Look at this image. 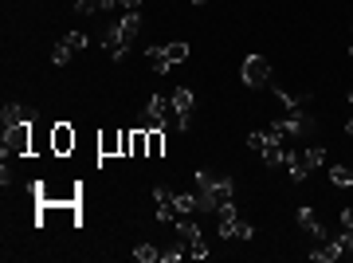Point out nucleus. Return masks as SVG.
I'll return each instance as SVG.
<instances>
[{
	"instance_id": "obj_1",
	"label": "nucleus",
	"mask_w": 353,
	"mask_h": 263,
	"mask_svg": "<svg viewBox=\"0 0 353 263\" xmlns=\"http://www.w3.org/2000/svg\"><path fill=\"white\" fill-rule=\"evenodd\" d=\"M196 212H220L224 201H231L236 193V181L231 177H216V173H208V169H196Z\"/></svg>"
},
{
	"instance_id": "obj_28",
	"label": "nucleus",
	"mask_w": 353,
	"mask_h": 263,
	"mask_svg": "<svg viewBox=\"0 0 353 263\" xmlns=\"http://www.w3.org/2000/svg\"><path fill=\"white\" fill-rule=\"evenodd\" d=\"M181 255H185V244H169V248L161 251V260H165V263H176Z\"/></svg>"
},
{
	"instance_id": "obj_19",
	"label": "nucleus",
	"mask_w": 353,
	"mask_h": 263,
	"mask_svg": "<svg viewBox=\"0 0 353 263\" xmlns=\"http://www.w3.org/2000/svg\"><path fill=\"white\" fill-rule=\"evenodd\" d=\"M118 0H75V12L79 16H95V12H106V8H114Z\"/></svg>"
},
{
	"instance_id": "obj_8",
	"label": "nucleus",
	"mask_w": 353,
	"mask_h": 263,
	"mask_svg": "<svg viewBox=\"0 0 353 263\" xmlns=\"http://www.w3.org/2000/svg\"><path fill=\"white\" fill-rule=\"evenodd\" d=\"M192 102H196V95H192L189 87H176V91H173V114H176V130H189V126H192Z\"/></svg>"
},
{
	"instance_id": "obj_6",
	"label": "nucleus",
	"mask_w": 353,
	"mask_h": 263,
	"mask_svg": "<svg viewBox=\"0 0 353 263\" xmlns=\"http://www.w3.org/2000/svg\"><path fill=\"white\" fill-rule=\"evenodd\" d=\"M87 43H91V40H87V32H71V36H63V40L52 47V63H55V67H67L71 56H75V52H82Z\"/></svg>"
},
{
	"instance_id": "obj_15",
	"label": "nucleus",
	"mask_w": 353,
	"mask_h": 263,
	"mask_svg": "<svg viewBox=\"0 0 353 263\" xmlns=\"http://www.w3.org/2000/svg\"><path fill=\"white\" fill-rule=\"evenodd\" d=\"M259 157H263V165L267 169H279L286 165V150H283V138H271L263 150H259Z\"/></svg>"
},
{
	"instance_id": "obj_4",
	"label": "nucleus",
	"mask_w": 353,
	"mask_h": 263,
	"mask_svg": "<svg viewBox=\"0 0 353 263\" xmlns=\"http://www.w3.org/2000/svg\"><path fill=\"white\" fill-rule=\"evenodd\" d=\"M310 130H314V118L306 111H291V114H283V118L271 122V134H279V138H302Z\"/></svg>"
},
{
	"instance_id": "obj_35",
	"label": "nucleus",
	"mask_w": 353,
	"mask_h": 263,
	"mask_svg": "<svg viewBox=\"0 0 353 263\" xmlns=\"http://www.w3.org/2000/svg\"><path fill=\"white\" fill-rule=\"evenodd\" d=\"M350 106H353V91H350Z\"/></svg>"
},
{
	"instance_id": "obj_9",
	"label": "nucleus",
	"mask_w": 353,
	"mask_h": 263,
	"mask_svg": "<svg viewBox=\"0 0 353 263\" xmlns=\"http://www.w3.org/2000/svg\"><path fill=\"white\" fill-rule=\"evenodd\" d=\"M27 134H32V122L27 126H8V130H4V141H0V146H4V157H8V153H32Z\"/></svg>"
},
{
	"instance_id": "obj_33",
	"label": "nucleus",
	"mask_w": 353,
	"mask_h": 263,
	"mask_svg": "<svg viewBox=\"0 0 353 263\" xmlns=\"http://www.w3.org/2000/svg\"><path fill=\"white\" fill-rule=\"evenodd\" d=\"M345 134H350V138H353V118H350V122H345Z\"/></svg>"
},
{
	"instance_id": "obj_14",
	"label": "nucleus",
	"mask_w": 353,
	"mask_h": 263,
	"mask_svg": "<svg viewBox=\"0 0 353 263\" xmlns=\"http://www.w3.org/2000/svg\"><path fill=\"white\" fill-rule=\"evenodd\" d=\"M0 122H4V130H8V126H27L32 122V111H27L24 102H8V106L0 111Z\"/></svg>"
},
{
	"instance_id": "obj_29",
	"label": "nucleus",
	"mask_w": 353,
	"mask_h": 263,
	"mask_svg": "<svg viewBox=\"0 0 353 263\" xmlns=\"http://www.w3.org/2000/svg\"><path fill=\"white\" fill-rule=\"evenodd\" d=\"M338 240H341V248H345V251H353V228H341Z\"/></svg>"
},
{
	"instance_id": "obj_22",
	"label": "nucleus",
	"mask_w": 353,
	"mask_h": 263,
	"mask_svg": "<svg viewBox=\"0 0 353 263\" xmlns=\"http://www.w3.org/2000/svg\"><path fill=\"white\" fill-rule=\"evenodd\" d=\"M173 208H176V216H189V212H196V196L173 193Z\"/></svg>"
},
{
	"instance_id": "obj_25",
	"label": "nucleus",
	"mask_w": 353,
	"mask_h": 263,
	"mask_svg": "<svg viewBox=\"0 0 353 263\" xmlns=\"http://www.w3.org/2000/svg\"><path fill=\"white\" fill-rule=\"evenodd\" d=\"M275 95H279L286 111H302V102H306V95H291V91H279V87H275Z\"/></svg>"
},
{
	"instance_id": "obj_31",
	"label": "nucleus",
	"mask_w": 353,
	"mask_h": 263,
	"mask_svg": "<svg viewBox=\"0 0 353 263\" xmlns=\"http://www.w3.org/2000/svg\"><path fill=\"white\" fill-rule=\"evenodd\" d=\"M341 228H353V208H341Z\"/></svg>"
},
{
	"instance_id": "obj_27",
	"label": "nucleus",
	"mask_w": 353,
	"mask_h": 263,
	"mask_svg": "<svg viewBox=\"0 0 353 263\" xmlns=\"http://www.w3.org/2000/svg\"><path fill=\"white\" fill-rule=\"evenodd\" d=\"M98 150H102V157H106V153H122V134H106V138H98Z\"/></svg>"
},
{
	"instance_id": "obj_30",
	"label": "nucleus",
	"mask_w": 353,
	"mask_h": 263,
	"mask_svg": "<svg viewBox=\"0 0 353 263\" xmlns=\"http://www.w3.org/2000/svg\"><path fill=\"white\" fill-rule=\"evenodd\" d=\"M0 181H4V189H8V185H12V169H8V161H4V165H0Z\"/></svg>"
},
{
	"instance_id": "obj_18",
	"label": "nucleus",
	"mask_w": 353,
	"mask_h": 263,
	"mask_svg": "<svg viewBox=\"0 0 353 263\" xmlns=\"http://www.w3.org/2000/svg\"><path fill=\"white\" fill-rule=\"evenodd\" d=\"M286 169H291V185H302V181L310 177V169L302 161V153H286Z\"/></svg>"
},
{
	"instance_id": "obj_7",
	"label": "nucleus",
	"mask_w": 353,
	"mask_h": 263,
	"mask_svg": "<svg viewBox=\"0 0 353 263\" xmlns=\"http://www.w3.org/2000/svg\"><path fill=\"white\" fill-rule=\"evenodd\" d=\"M176 232H181V240L189 244V255L192 260H208L212 251H208V244H204V236H201V228L192 220H176Z\"/></svg>"
},
{
	"instance_id": "obj_26",
	"label": "nucleus",
	"mask_w": 353,
	"mask_h": 263,
	"mask_svg": "<svg viewBox=\"0 0 353 263\" xmlns=\"http://www.w3.org/2000/svg\"><path fill=\"white\" fill-rule=\"evenodd\" d=\"M165 52H169V59H173V63H185V59H189V43H185V40L165 43Z\"/></svg>"
},
{
	"instance_id": "obj_12",
	"label": "nucleus",
	"mask_w": 353,
	"mask_h": 263,
	"mask_svg": "<svg viewBox=\"0 0 353 263\" xmlns=\"http://www.w3.org/2000/svg\"><path fill=\"white\" fill-rule=\"evenodd\" d=\"M153 205H157V220H161V224H169V220L176 224L173 193H169V189H165V185H157V189H153Z\"/></svg>"
},
{
	"instance_id": "obj_17",
	"label": "nucleus",
	"mask_w": 353,
	"mask_h": 263,
	"mask_svg": "<svg viewBox=\"0 0 353 263\" xmlns=\"http://www.w3.org/2000/svg\"><path fill=\"white\" fill-rule=\"evenodd\" d=\"M146 59H150V67L157 71V75L173 71V59H169V52H165V47H146Z\"/></svg>"
},
{
	"instance_id": "obj_10",
	"label": "nucleus",
	"mask_w": 353,
	"mask_h": 263,
	"mask_svg": "<svg viewBox=\"0 0 353 263\" xmlns=\"http://www.w3.org/2000/svg\"><path fill=\"white\" fill-rule=\"evenodd\" d=\"M295 220H299V228H302V232H310L314 240H318V244H322V240H330V232H326V224L318 220V212H314L310 205H302L299 212H295Z\"/></svg>"
},
{
	"instance_id": "obj_5",
	"label": "nucleus",
	"mask_w": 353,
	"mask_h": 263,
	"mask_svg": "<svg viewBox=\"0 0 353 263\" xmlns=\"http://www.w3.org/2000/svg\"><path fill=\"white\" fill-rule=\"evenodd\" d=\"M240 79H244V87H267L271 83V63L263 56H247L244 67H240Z\"/></svg>"
},
{
	"instance_id": "obj_23",
	"label": "nucleus",
	"mask_w": 353,
	"mask_h": 263,
	"mask_svg": "<svg viewBox=\"0 0 353 263\" xmlns=\"http://www.w3.org/2000/svg\"><path fill=\"white\" fill-rule=\"evenodd\" d=\"M134 260H137V263H157V260H161V248H153V244H137V248H134Z\"/></svg>"
},
{
	"instance_id": "obj_20",
	"label": "nucleus",
	"mask_w": 353,
	"mask_h": 263,
	"mask_svg": "<svg viewBox=\"0 0 353 263\" xmlns=\"http://www.w3.org/2000/svg\"><path fill=\"white\" fill-rule=\"evenodd\" d=\"M330 181H334L338 189H350L353 185V169L350 165H330Z\"/></svg>"
},
{
	"instance_id": "obj_3",
	"label": "nucleus",
	"mask_w": 353,
	"mask_h": 263,
	"mask_svg": "<svg viewBox=\"0 0 353 263\" xmlns=\"http://www.w3.org/2000/svg\"><path fill=\"white\" fill-rule=\"evenodd\" d=\"M216 216H220V224H216L220 240H251V236H255V228H251V224H244L240 216H236V205H231V201H224V205H220Z\"/></svg>"
},
{
	"instance_id": "obj_32",
	"label": "nucleus",
	"mask_w": 353,
	"mask_h": 263,
	"mask_svg": "<svg viewBox=\"0 0 353 263\" xmlns=\"http://www.w3.org/2000/svg\"><path fill=\"white\" fill-rule=\"evenodd\" d=\"M118 4H122L126 12H137V8H141V0H118Z\"/></svg>"
},
{
	"instance_id": "obj_11",
	"label": "nucleus",
	"mask_w": 353,
	"mask_h": 263,
	"mask_svg": "<svg viewBox=\"0 0 353 263\" xmlns=\"http://www.w3.org/2000/svg\"><path fill=\"white\" fill-rule=\"evenodd\" d=\"M165 114H169V106H165V95H153L150 102H146V111H141V126H146V130H153V126H165Z\"/></svg>"
},
{
	"instance_id": "obj_34",
	"label": "nucleus",
	"mask_w": 353,
	"mask_h": 263,
	"mask_svg": "<svg viewBox=\"0 0 353 263\" xmlns=\"http://www.w3.org/2000/svg\"><path fill=\"white\" fill-rule=\"evenodd\" d=\"M192 4H208V0H192Z\"/></svg>"
},
{
	"instance_id": "obj_13",
	"label": "nucleus",
	"mask_w": 353,
	"mask_h": 263,
	"mask_svg": "<svg viewBox=\"0 0 353 263\" xmlns=\"http://www.w3.org/2000/svg\"><path fill=\"white\" fill-rule=\"evenodd\" d=\"M52 150L55 153H71L75 150V130L67 122H55L52 126Z\"/></svg>"
},
{
	"instance_id": "obj_21",
	"label": "nucleus",
	"mask_w": 353,
	"mask_h": 263,
	"mask_svg": "<svg viewBox=\"0 0 353 263\" xmlns=\"http://www.w3.org/2000/svg\"><path fill=\"white\" fill-rule=\"evenodd\" d=\"M302 161H306V169H322V161H326V150L322 146H310V150H302Z\"/></svg>"
},
{
	"instance_id": "obj_2",
	"label": "nucleus",
	"mask_w": 353,
	"mask_h": 263,
	"mask_svg": "<svg viewBox=\"0 0 353 263\" xmlns=\"http://www.w3.org/2000/svg\"><path fill=\"white\" fill-rule=\"evenodd\" d=\"M141 32V12H122L118 24H110L102 32V47H106L110 59H122L130 47H134V36Z\"/></svg>"
},
{
	"instance_id": "obj_16",
	"label": "nucleus",
	"mask_w": 353,
	"mask_h": 263,
	"mask_svg": "<svg viewBox=\"0 0 353 263\" xmlns=\"http://www.w3.org/2000/svg\"><path fill=\"white\" fill-rule=\"evenodd\" d=\"M341 255H345L341 240H322V244H318V251H310V260H314V263H338Z\"/></svg>"
},
{
	"instance_id": "obj_24",
	"label": "nucleus",
	"mask_w": 353,
	"mask_h": 263,
	"mask_svg": "<svg viewBox=\"0 0 353 263\" xmlns=\"http://www.w3.org/2000/svg\"><path fill=\"white\" fill-rule=\"evenodd\" d=\"M150 134V157H161L165 153V134H161V126H153V130H146Z\"/></svg>"
}]
</instances>
